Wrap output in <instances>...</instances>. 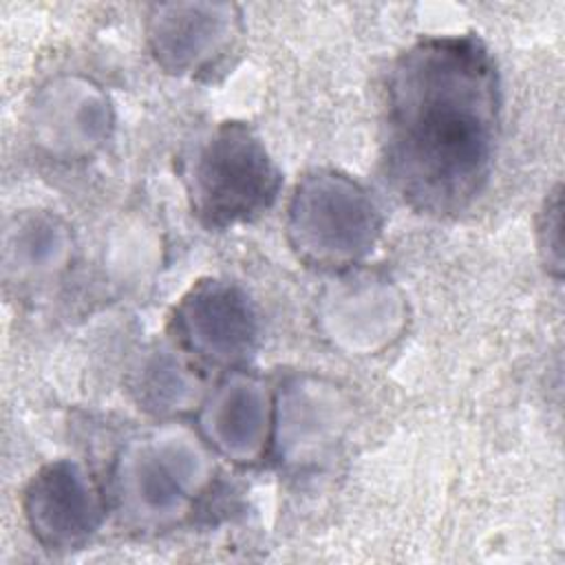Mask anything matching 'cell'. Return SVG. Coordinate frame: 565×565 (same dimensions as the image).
<instances>
[{
	"label": "cell",
	"mask_w": 565,
	"mask_h": 565,
	"mask_svg": "<svg viewBox=\"0 0 565 565\" xmlns=\"http://www.w3.org/2000/svg\"><path fill=\"white\" fill-rule=\"evenodd\" d=\"M501 93L494 60L472 33L430 35L391 64L382 161L417 212L450 216L483 192L497 154Z\"/></svg>",
	"instance_id": "obj_1"
},
{
	"label": "cell",
	"mask_w": 565,
	"mask_h": 565,
	"mask_svg": "<svg viewBox=\"0 0 565 565\" xmlns=\"http://www.w3.org/2000/svg\"><path fill=\"white\" fill-rule=\"evenodd\" d=\"M185 183L196 218L210 230H225L267 212L282 174L247 124L225 121L194 148Z\"/></svg>",
	"instance_id": "obj_2"
},
{
	"label": "cell",
	"mask_w": 565,
	"mask_h": 565,
	"mask_svg": "<svg viewBox=\"0 0 565 565\" xmlns=\"http://www.w3.org/2000/svg\"><path fill=\"white\" fill-rule=\"evenodd\" d=\"M380 227V210L369 192L338 172L305 177L289 203L291 245L316 267L353 265L373 249Z\"/></svg>",
	"instance_id": "obj_3"
},
{
	"label": "cell",
	"mask_w": 565,
	"mask_h": 565,
	"mask_svg": "<svg viewBox=\"0 0 565 565\" xmlns=\"http://www.w3.org/2000/svg\"><path fill=\"white\" fill-rule=\"evenodd\" d=\"M172 331L179 342L214 364L245 362L258 340L249 298L225 280H201L177 305Z\"/></svg>",
	"instance_id": "obj_4"
},
{
	"label": "cell",
	"mask_w": 565,
	"mask_h": 565,
	"mask_svg": "<svg viewBox=\"0 0 565 565\" xmlns=\"http://www.w3.org/2000/svg\"><path fill=\"white\" fill-rule=\"evenodd\" d=\"M24 516L49 550H79L97 532L104 505L93 479L73 461L40 468L24 490Z\"/></svg>",
	"instance_id": "obj_5"
},
{
	"label": "cell",
	"mask_w": 565,
	"mask_h": 565,
	"mask_svg": "<svg viewBox=\"0 0 565 565\" xmlns=\"http://www.w3.org/2000/svg\"><path fill=\"white\" fill-rule=\"evenodd\" d=\"M203 477V457L188 439H161L126 452L119 466V492L132 512L159 519L181 512Z\"/></svg>",
	"instance_id": "obj_6"
},
{
	"label": "cell",
	"mask_w": 565,
	"mask_h": 565,
	"mask_svg": "<svg viewBox=\"0 0 565 565\" xmlns=\"http://www.w3.org/2000/svg\"><path fill=\"white\" fill-rule=\"evenodd\" d=\"M234 18L227 4H161L150 18V44L172 73H199L232 49Z\"/></svg>",
	"instance_id": "obj_7"
},
{
	"label": "cell",
	"mask_w": 565,
	"mask_h": 565,
	"mask_svg": "<svg viewBox=\"0 0 565 565\" xmlns=\"http://www.w3.org/2000/svg\"><path fill=\"white\" fill-rule=\"evenodd\" d=\"M201 428L230 459L258 461L271 433V402L265 386L245 375L227 377L205 402Z\"/></svg>",
	"instance_id": "obj_8"
},
{
	"label": "cell",
	"mask_w": 565,
	"mask_h": 565,
	"mask_svg": "<svg viewBox=\"0 0 565 565\" xmlns=\"http://www.w3.org/2000/svg\"><path fill=\"white\" fill-rule=\"evenodd\" d=\"M18 256H24L29 265L44 267V263L55 260L66 249V234L55 221L40 216L31 218L15 236Z\"/></svg>",
	"instance_id": "obj_9"
},
{
	"label": "cell",
	"mask_w": 565,
	"mask_h": 565,
	"mask_svg": "<svg viewBox=\"0 0 565 565\" xmlns=\"http://www.w3.org/2000/svg\"><path fill=\"white\" fill-rule=\"evenodd\" d=\"M541 249L545 252L547 267H554L556 274H561V190L556 188L552 196H547L545 210H543V223H541Z\"/></svg>",
	"instance_id": "obj_10"
}]
</instances>
